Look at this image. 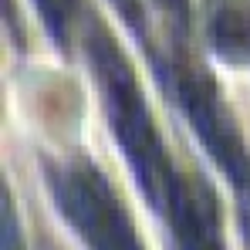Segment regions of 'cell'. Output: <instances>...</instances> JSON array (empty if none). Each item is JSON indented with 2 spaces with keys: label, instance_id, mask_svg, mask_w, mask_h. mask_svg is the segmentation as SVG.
Masks as SVG:
<instances>
[{
  "label": "cell",
  "instance_id": "cell-3",
  "mask_svg": "<svg viewBox=\"0 0 250 250\" xmlns=\"http://www.w3.org/2000/svg\"><path fill=\"white\" fill-rule=\"evenodd\" d=\"M115 3L122 7V10L128 14V17H135V3H132V0H115Z\"/></svg>",
  "mask_w": 250,
  "mask_h": 250
},
{
  "label": "cell",
  "instance_id": "cell-2",
  "mask_svg": "<svg viewBox=\"0 0 250 250\" xmlns=\"http://www.w3.org/2000/svg\"><path fill=\"white\" fill-rule=\"evenodd\" d=\"M34 3H38L41 17L47 21L51 34H54L58 41H64V38H68V21H71L75 0H34Z\"/></svg>",
  "mask_w": 250,
  "mask_h": 250
},
{
  "label": "cell",
  "instance_id": "cell-1",
  "mask_svg": "<svg viewBox=\"0 0 250 250\" xmlns=\"http://www.w3.org/2000/svg\"><path fill=\"white\" fill-rule=\"evenodd\" d=\"M209 41L227 58H250V0H216L213 3Z\"/></svg>",
  "mask_w": 250,
  "mask_h": 250
}]
</instances>
